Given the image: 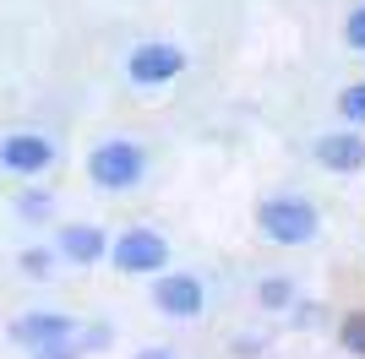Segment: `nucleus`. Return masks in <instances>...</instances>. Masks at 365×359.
<instances>
[{
	"label": "nucleus",
	"instance_id": "14",
	"mask_svg": "<svg viewBox=\"0 0 365 359\" xmlns=\"http://www.w3.org/2000/svg\"><path fill=\"white\" fill-rule=\"evenodd\" d=\"M344 44H349L354 55H365V6H354V11L344 16Z\"/></svg>",
	"mask_w": 365,
	"mask_h": 359
},
{
	"label": "nucleus",
	"instance_id": "15",
	"mask_svg": "<svg viewBox=\"0 0 365 359\" xmlns=\"http://www.w3.org/2000/svg\"><path fill=\"white\" fill-rule=\"evenodd\" d=\"M16 212H22V218H49V196L44 191H28L22 202H16Z\"/></svg>",
	"mask_w": 365,
	"mask_h": 359
},
{
	"label": "nucleus",
	"instance_id": "9",
	"mask_svg": "<svg viewBox=\"0 0 365 359\" xmlns=\"http://www.w3.org/2000/svg\"><path fill=\"white\" fill-rule=\"evenodd\" d=\"M317 164L338 169V175H354V169H365V142L354 131H327V136H317Z\"/></svg>",
	"mask_w": 365,
	"mask_h": 359
},
{
	"label": "nucleus",
	"instance_id": "13",
	"mask_svg": "<svg viewBox=\"0 0 365 359\" xmlns=\"http://www.w3.org/2000/svg\"><path fill=\"white\" fill-rule=\"evenodd\" d=\"M338 109H344V120H349V125H365V82H354V88L338 93Z\"/></svg>",
	"mask_w": 365,
	"mask_h": 359
},
{
	"label": "nucleus",
	"instance_id": "11",
	"mask_svg": "<svg viewBox=\"0 0 365 359\" xmlns=\"http://www.w3.org/2000/svg\"><path fill=\"white\" fill-rule=\"evenodd\" d=\"M257 294H262V311H289V305H294V283H289V278H267Z\"/></svg>",
	"mask_w": 365,
	"mask_h": 359
},
{
	"label": "nucleus",
	"instance_id": "7",
	"mask_svg": "<svg viewBox=\"0 0 365 359\" xmlns=\"http://www.w3.org/2000/svg\"><path fill=\"white\" fill-rule=\"evenodd\" d=\"M66 338H76V316H66V311H28L11 321V343H22V348L66 343Z\"/></svg>",
	"mask_w": 365,
	"mask_h": 359
},
{
	"label": "nucleus",
	"instance_id": "8",
	"mask_svg": "<svg viewBox=\"0 0 365 359\" xmlns=\"http://www.w3.org/2000/svg\"><path fill=\"white\" fill-rule=\"evenodd\" d=\"M55 251H61L71 267H98V261L109 256V234H104L98 224H61Z\"/></svg>",
	"mask_w": 365,
	"mask_h": 359
},
{
	"label": "nucleus",
	"instance_id": "16",
	"mask_svg": "<svg viewBox=\"0 0 365 359\" xmlns=\"http://www.w3.org/2000/svg\"><path fill=\"white\" fill-rule=\"evenodd\" d=\"M33 359H82V354H76V338H66V343H44V348H33Z\"/></svg>",
	"mask_w": 365,
	"mask_h": 359
},
{
	"label": "nucleus",
	"instance_id": "4",
	"mask_svg": "<svg viewBox=\"0 0 365 359\" xmlns=\"http://www.w3.org/2000/svg\"><path fill=\"white\" fill-rule=\"evenodd\" d=\"M180 71H185L180 44H137L125 55V76H131L137 88H164V82H175Z\"/></svg>",
	"mask_w": 365,
	"mask_h": 359
},
{
	"label": "nucleus",
	"instance_id": "10",
	"mask_svg": "<svg viewBox=\"0 0 365 359\" xmlns=\"http://www.w3.org/2000/svg\"><path fill=\"white\" fill-rule=\"evenodd\" d=\"M338 343H344V354L365 359V311H349L338 321Z\"/></svg>",
	"mask_w": 365,
	"mask_h": 359
},
{
	"label": "nucleus",
	"instance_id": "17",
	"mask_svg": "<svg viewBox=\"0 0 365 359\" xmlns=\"http://www.w3.org/2000/svg\"><path fill=\"white\" fill-rule=\"evenodd\" d=\"M131 359H175L169 348H142V354H131Z\"/></svg>",
	"mask_w": 365,
	"mask_h": 359
},
{
	"label": "nucleus",
	"instance_id": "2",
	"mask_svg": "<svg viewBox=\"0 0 365 359\" xmlns=\"http://www.w3.org/2000/svg\"><path fill=\"white\" fill-rule=\"evenodd\" d=\"M148 175V152L131 142V136H109L88 152V180L98 191H131Z\"/></svg>",
	"mask_w": 365,
	"mask_h": 359
},
{
	"label": "nucleus",
	"instance_id": "6",
	"mask_svg": "<svg viewBox=\"0 0 365 359\" xmlns=\"http://www.w3.org/2000/svg\"><path fill=\"white\" fill-rule=\"evenodd\" d=\"M0 164L11 169V175L33 180V175H44L49 164H55V142L38 131H11V136H0Z\"/></svg>",
	"mask_w": 365,
	"mask_h": 359
},
{
	"label": "nucleus",
	"instance_id": "5",
	"mask_svg": "<svg viewBox=\"0 0 365 359\" xmlns=\"http://www.w3.org/2000/svg\"><path fill=\"white\" fill-rule=\"evenodd\" d=\"M202 278H191V272H158L153 278V311L175 316V321H191V316H202Z\"/></svg>",
	"mask_w": 365,
	"mask_h": 359
},
{
	"label": "nucleus",
	"instance_id": "3",
	"mask_svg": "<svg viewBox=\"0 0 365 359\" xmlns=\"http://www.w3.org/2000/svg\"><path fill=\"white\" fill-rule=\"evenodd\" d=\"M109 261H115V272H125V278H158V272L169 267V239L158 234V229L131 224L125 234L109 239Z\"/></svg>",
	"mask_w": 365,
	"mask_h": 359
},
{
	"label": "nucleus",
	"instance_id": "12",
	"mask_svg": "<svg viewBox=\"0 0 365 359\" xmlns=\"http://www.w3.org/2000/svg\"><path fill=\"white\" fill-rule=\"evenodd\" d=\"M16 267H22V278L44 283L49 272H55V251H38V245H33V251H22V261H16Z\"/></svg>",
	"mask_w": 365,
	"mask_h": 359
},
{
	"label": "nucleus",
	"instance_id": "1",
	"mask_svg": "<svg viewBox=\"0 0 365 359\" xmlns=\"http://www.w3.org/2000/svg\"><path fill=\"white\" fill-rule=\"evenodd\" d=\"M257 229L267 245H284V251H294V245H311V239L322 234V212L305 202V196H267L257 207Z\"/></svg>",
	"mask_w": 365,
	"mask_h": 359
}]
</instances>
